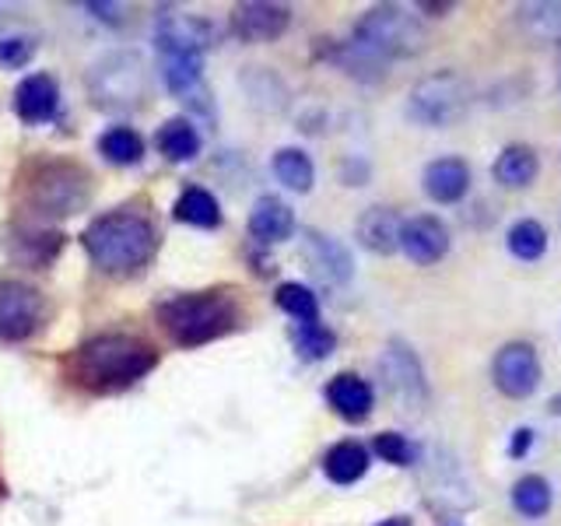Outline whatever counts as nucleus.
<instances>
[{
    "instance_id": "9",
    "label": "nucleus",
    "mask_w": 561,
    "mask_h": 526,
    "mask_svg": "<svg viewBox=\"0 0 561 526\" xmlns=\"http://www.w3.org/2000/svg\"><path fill=\"white\" fill-rule=\"evenodd\" d=\"M145 88H148V75H145V64L140 57H110L105 64L95 67L92 75V95L99 105L105 110H127V105L145 99Z\"/></svg>"
},
{
    "instance_id": "30",
    "label": "nucleus",
    "mask_w": 561,
    "mask_h": 526,
    "mask_svg": "<svg viewBox=\"0 0 561 526\" xmlns=\"http://www.w3.org/2000/svg\"><path fill=\"white\" fill-rule=\"evenodd\" d=\"M99 151L110 158L113 165H137L145 158V140L130 127H113L99 137Z\"/></svg>"
},
{
    "instance_id": "2",
    "label": "nucleus",
    "mask_w": 561,
    "mask_h": 526,
    "mask_svg": "<svg viewBox=\"0 0 561 526\" xmlns=\"http://www.w3.org/2000/svg\"><path fill=\"white\" fill-rule=\"evenodd\" d=\"M158 225L148 210L116 207L110 215H99L81 232V245L95 271L110 277H134L148 267L158 253Z\"/></svg>"
},
{
    "instance_id": "14",
    "label": "nucleus",
    "mask_w": 561,
    "mask_h": 526,
    "mask_svg": "<svg viewBox=\"0 0 561 526\" xmlns=\"http://www.w3.org/2000/svg\"><path fill=\"white\" fill-rule=\"evenodd\" d=\"M154 43L162 53H204L210 46V25L193 14H158Z\"/></svg>"
},
{
    "instance_id": "12",
    "label": "nucleus",
    "mask_w": 561,
    "mask_h": 526,
    "mask_svg": "<svg viewBox=\"0 0 561 526\" xmlns=\"http://www.w3.org/2000/svg\"><path fill=\"white\" fill-rule=\"evenodd\" d=\"M291 8L267 4V0H245L232 11V32L242 43H274L288 32Z\"/></svg>"
},
{
    "instance_id": "17",
    "label": "nucleus",
    "mask_w": 561,
    "mask_h": 526,
    "mask_svg": "<svg viewBox=\"0 0 561 526\" xmlns=\"http://www.w3.org/2000/svg\"><path fill=\"white\" fill-rule=\"evenodd\" d=\"M400 228H403L400 210L379 204V207L362 210V218H358V225H355V236H358V242L365 245L368 253L390 256V253L400 250Z\"/></svg>"
},
{
    "instance_id": "40",
    "label": "nucleus",
    "mask_w": 561,
    "mask_h": 526,
    "mask_svg": "<svg viewBox=\"0 0 561 526\" xmlns=\"http://www.w3.org/2000/svg\"><path fill=\"white\" fill-rule=\"evenodd\" d=\"M4 491H8V484H4V478H0V495H4Z\"/></svg>"
},
{
    "instance_id": "38",
    "label": "nucleus",
    "mask_w": 561,
    "mask_h": 526,
    "mask_svg": "<svg viewBox=\"0 0 561 526\" xmlns=\"http://www.w3.org/2000/svg\"><path fill=\"white\" fill-rule=\"evenodd\" d=\"M376 526H411V516H390V519H379Z\"/></svg>"
},
{
    "instance_id": "5",
    "label": "nucleus",
    "mask_w": 561,
    "mask_h": 526,
    "mask_svg": "<svg viewBox=\"0 0 561 526\" xmlns=\"http://www.w3.org/2000/svg\"><path fill=\"white\" fill-rule=\"evenodd\" d=\"M351 39L386 64V60L417 57V53L425 49V28H421V22L414 14H408V8L376 4L358 18Z\"/></svg>"
},
{
    "instance_id": "15",
    "label": "nucleus",
    "mask_w": 561,
    "mask_h": 526,
    "mask_svg": "<svg viewBox=\"0 0 561 526\" xmlns=\"http://www.w3.org/2000/svg\"><path fill=\"white\" fill-rule=\"evenodd\" d=\"M306 260H309L312 274H320L323 281H330V285H347L351 274H355L351 253L333 236L316 232V228L306 232Z\"/></svg>"
},
{
    "instance_id": "20",
    "label": "nucleus",
    "mask_w": 561,
    "mask_h": 526,
    "mask_svg": "<svg viewBox=\"0 0 561 526\" xmlns=\"http://www.w3.org/2000/svg\"><path fill=\"white\" fill-rule=\"evenodd\" d=\"M64 250V232H53V228H22L14 239H11V256L18 263H25V267H49L57 253Z\"/></svg>"
},
{
    "instance_id": "31",
    "label": "nucleus",
    "mask_w": 561,
    "mask_h": 526,
    "mask_svg": "<svg viewBox=\"0 0 561 526\" xmlns=\"http://www.w3.org/2000/svg\"><path fill=\"white\" fill-rule=\"evenodd\" d=\"M165 57V84H169V92L175 95H190L193 88L201 84V53H162Z\"/></svg>"
},
{
    "instance_id": "23",
    "label": "nucleus",
    "mask_w": 561,
    "mask_h": 526,
    "mask_svg": "<svg viewBox=\"0 0 561 526\" xmlns=\"http://www.w3.org/2000/svg\"><path fill=\"white\" fill-rule=\"evenodd\" d=\"M519 28L540 43H561V4L558 0H537V4L516 8Z\"/></svg>"
},
{
    "instance_id": "37",
    "label": "nucleus",
    "mask_w": 561,
    "mask_h": 526,
    "mask_svg": "<svg viewBox=\"0 0 561 526\" xmlns=\"http://www.w3.org/2000/svg\"><path fill=\"white\" fill-rule=\"evenodd\" d=\"M456 4H428V0H421V4H414V11H425L432 18H446Z\"/></svg>"
},
{
    "instance_id": "4",
    "label": "nucleus",
    "mask_w": 561,
    "mask_h": 526,
    "mask_svg": "<svg viewBox=\"0 0 561 526\" xmlns=\"http://www.w3.org/2000/svg\"><path fill=\"white\" fill-rule=\"evenodd\" d=\"M154 320L175 347H201L239 330L242 312L228 288L172 295L154 306Z\"/></svg>"
},
{
    "instance_id": "16",
    "label": "nucleus",
    "mask_w": 561,
    "mask_h": 526,
    "mask_svg": "<svg viewBox=\"0 0 561 526\" xmlns=\"http://www.w3.org/2000/svg\"><path fill=\"white\" fill-rule=\"evenodd\" d=\"M327 403L344 421H365L376 408V390L373 382L355 373H337L327 382Z\"/></svg>"
},
{
    "instance_id": "22",
    "label": "nucleus",
    "mask_w": 561,
    "mask_h": 526,
    "mask_svg": "<svg viewBox=\"0 0 561 526\" xmlns=\"http://www.w3.org/2000/svg\"><path fill=\"white\" fill-rule=\"evenodd\" d=\"M508 502H513V508L523 519H543L554 505L551 481L540 478V473H523L513 484V491H508Z\"/></svg>"
},
{
    "instance_id": "6",
    "label": "nucleus",
    "mask_w": 561,
    "mask_h": 526,
    "mask_svg": "<svg viewBox=\"0 0 561 526\" xmlns=\"http://www.w3.org/2000/svg\"><path fill=\"white\" fill-rule=\"evenodd\" d=\"M470 102L473 88L460 70H435V75H425L411 88L408 116L421 123V127L446 130L470 113Z\"/></svg>"
},
{
    "instance_id": "11",
    "label": "nucleus",
    "mask_w": 561,
    "mask_h": 526,
    "mask_svg": "<svg viewBox=\"0 0 561 526\" xmlns=\"http://www.w3.org/2000/svg\"><path fill=\"white\" fill-rule=\"evenodd\" d=\"M449 245H453L449 228L435 215L408 218L400 228V250L408 253V260L417 263V267H432V263H438L449 253Z\"/></svg>"
},
{
    "instance_id": "21",
    "label": "nucleus",
    "mask_w": 561,
    "mask_h": 526,
    "mask_svg": "<svg viewBox=\"0 0 561 526\" xmlns=\"http://www.w3.org/2000/svg\"><path fill=\"white\" fill-rule=\"evenodd\" d=\"M250 232L256 242H285L295 232V215L285 201L277 197H260L253 204V215H250Z\"/></svg>"
},
{
    "instance_id": "39",
    "label": "nucleus",
    "mask_w": 561,
    "mask_h": 526,
    "mask_svg": "<svg viewBox=\"0 0 561 526\" xmlns=\"http://www.w3.org/2000/svg\"><path fill=\"white\" fill-rule=\"evenodd\" d=\"M551 414H561V393L551 397Z\"/></svg>"
},
{
    "instance_id": "29",
    "label": "nucleus",
    "mask_w": 561,
    "mask_h": 526,
    "mask_svg": "<svg viewBox=\"0 0 561 526\" xmlns=\"http://www.w3.org/2000/svg\"><path fill=\"white\" fill-rule=\"evenodd\" d=\"M274 175L288 190L295 193H309L316 183V169H312V158L302 148H280L274 155Z\"/></svg>"
},
{
    "instance_id": "25",
    "label": "nucleus",
    "mask_w": 561,
    "mask_h": 526,
    "mask_svg": "<svg viewBox=\"0 0 561 526\" xmlns=\"http://www.w3.org/2000/svg\"><path fill=\"white\" fill-rule=\"evenodd\" d=\"M327 60L333 67H341L344 75L351 78H358V81H379L386 75V64L379 57H373L368 49H362L355 39H347V43H333L327 49Z\"/></svg>"
},
{
    "instance_id": "3",
    "label": "nucleus",
    "mask_w": 561,
    "mask_h": 526,
    "mask_svg": "<svg viewBox=\"0 0 561 526\" xmlns=\"http://www.w3.org/2000/svg\"><path fill=\"white\" fill-rule=\"evenodd\" d=\"M14 193L32 218L53 221L78 215L92 201V172L75 158H53L39 155L18 169Z\"/></svg>"
},
{
    "instance_id": "32",
    "label": "nucleus",
    "mask_w": 561,
    "mask_h": 526,
    "mask_svg": "<svg viewBox=\"0 0 561 526\" xmlns=\"http://www.w3.org/2000/svg\"><path fill=\"white\" fill-rule=\"evenodd\" d=\"M291 341H295L298 355H302L306 362H323V358L333 355V347H337V333L316 320V323H298L291 330Z\"/></svg>"
},
{
    "instance_id": "33",
    "label": "nucleus",
    "mask_w": 561,
    "mask_h": 526,
    "mask_svg": "<svg viewBox=\"0 0 561 526\" xmlns=\"http://www.w3.org/2000/svg\"><path fill=\"white\" fill-rule=\"evenodd\" d=\"M274 298H277V306L285 309L291 320H298V323H316V320H320V302H316V295L306 285H298V281H285Z\"/></svg>"
},
{
    "instance_id": "28",
    "label": "nucleus",
    "mask_w": 561,
    "mask_h": 526,
    "mask_svg": "<svg viewBox=\"0 0 561 526\" xmlns=\"http://www.w3.org/2000/svg\"><path fill=\"white\" fill-rule=\"evenodd\" d=\"M172 215L180 218V221H186V225H197V228H218L221 225L218 201L210 197L207 190H201V186L183 190L180 201H175V207H172Z\"/></svg>"
},
{
    "instance_id": "27",
    "label": "nucleus",
    "mask_w": 561,
    "mask_h": 526,
    "mask_svg": "<svg viewBox=\"0 0 561 526\" xmlns=\"http://www.w3.org/2000/svg\"><path fill=\"white\" fill-rule=\"evenodd\" d=\"M505 245L516 260L537 263L543 253H548V228H543V221H537V218H519L513 228H508Z\"/></svg>"
},
{
    "instance_id": "13",
    "label": "nucleus",
    "mask_w": 561,
    "mask_h": 526,
    "mask_svg": "<svg viewBox=\"0 0 561 526\" xmlns=\"http://www.w3.org/2000/svg\"><path fill=\"white\" fill-rule=\"evenodd\" d=\"M470 165L463 158L446 155V158H435V162L425 165V175H421V186L435 201V204H460L467 193H470Z\"/></svg>"
},
{
    "instance_id": "18",
    "label": "nucleus",
    "mask_w": 561,
    "mask_h": 526,
    "mask_svg": "<svg viewBox=\"0 0 561 526\" xmlns=\"http://www.w3.org/2000/svg\"><path fill=\"white\" fill-rule=\"evenodd\" d=\"M540 175V155L534 145H523V140H516V145H505L495 162H491V180H495L499 186L505 190H526L534 186Z\"/></svg>"
},
{
    "instance_id": "8",
    "label": "nucleus",
    "mask_w": 561,
    "mask_h": 526,
    "mask_svg": "<svg viewBox=\"0 0 561 526\" xmlns=\"http://www.w3.org/2000/svg\"><path fill=\"white\" fill-rule=\"evenodd\" d=\"M46 323V298L25 281L0 277V344L28 341Z\"/></svg>"
},
{
    "instance_id": "36",
    "label": "nucleus",
    "mask_w": 561,
    "mask_h": 526,
    "mask_svg": "<svg viewBox=\"0 0 561 526\" xmlns=\"http://www.w3.org/2000/svg\"><path fill=\"white\" fill-rule=\"evenodd\" d=\"M534 443H537V432L530 425H519L513 438H508V456H513V460H526V453L534 449Z\"/></svg>"
},
{
    "instance_id": "1",
    "label": "nucleus",
    "mask_w": 561,
    "mask_h": 526,
    "mask_svg": "<svg viewBox=\"0 0 561 526\" xmlns=\"http://www.w3.org/2000/svg\"><path fill=\"white\" fill-rule=\"evenodd\" d=\"M158 365V347L134 338V333H102L84 341L70 355H64L60 368L70 386L84 393H119L145 379Z\"/></svg>"
},
{
    "instance_id": "26",
    "label": "nucleus",
    "mask_w": 561,
    "mask_h": 526,
    "mask_svg": "<svg viewBox=\"0 0 561 526\" xmlns=\"http://www.w3.org/2000/svg\"><path fill=\"white\" fill-rule=\"evenodd\" d=\"M158 151H162L169 162H190V158L201 155V134L193 130V123L175 116L169 123H162V130L154 137Z\"/></svg>"
},
{
    "instance_id": "7",
    "label": "nucleus",
    "mask_w": 561,
    "mask_h": 526,
    "mask_svg": "<svg viewBox=\"0 0 561 526\" xmlns=\"http://www.w3.org/2000/svg\"><path fill=\"white\" fill-rule=\"evenodd\" d=\"M540 379H543L540 351L530 341H508L491 358V382L508 400L534 397L540 390Z\"/></svg>"
},
{
    "instance_id": "34",
    "label": "nucleus",
    "mask_w": 561,
    "mask_h": 526,
    "mask_svg": "<svg viewBox=\"0 0 561 526\" xmlns=\"http://www.w3.org/2000/svg\"><path fill=\"white\" fill-rule=\"evenodd\" d=\"M373 449H376V456H382V460L393 467H411L417 460V446L400 432H379Z\"/></svg>"
},
{
    "instance_id": "24",
    "label": "nucleus",
    "mask_w": 561,
    "mask_h": 526,
    "mask_svg": "<svg viewBox=\"0 0 561 526\" xmlns=\"http://www.w3.org/2000/svg\"><path fill=\"white\" fill-rule=\"evenodd\" d=\"M323 470L333 484H355L368 473V449L362 443H337L323 456Z\"/></svg>"
},
{
    "instance_id": "35",
    "label": "nucleus",
    "mask_w": 561,
    "mask_h": 526,
    "mask_svg": "<svg viewBox=\"0 0 561 526\" xmlns=\"http://www.w3.org/2000/svg\"><path fill=\"white\" fill-rule=\"evenodd\" d=\"M32 60V43L28 39H0V64L4 67H22Z\"/></svg>"
},
{
    "instance_id": "19",
    "label": "nucleus",
    "mask_w": 561,
    "mask_h": 526,
    "mask_svg": "<svg viewBox=\"0 0 561 526\" xmlns=\"http://www.w3.org/2000/svg\"><path fill=\"white\" fill-rule=\"evenodd\" d=\"M60 110V88L49 75H28L14 88V113L25 123H49Z\"/></svg>"
},
{
    "instance_id": "10",
    "label": "nucleus",
    "mask_w": 561,
    "mask_h": 526,
    "mask_svg": "<svg viewBox=\"0 0 561 526\" xmlns=\"http://www.w3.org/2000/svg\"><path fill=\"white\" fill-rule=\"evenodd\" d=\"M379 373L390 386V393L403 403V408H425L428 403V376L425 365L414 355V347L408 341L393 338L386 344L382 358H379Z\"/></svg>"
}]
</instances>
